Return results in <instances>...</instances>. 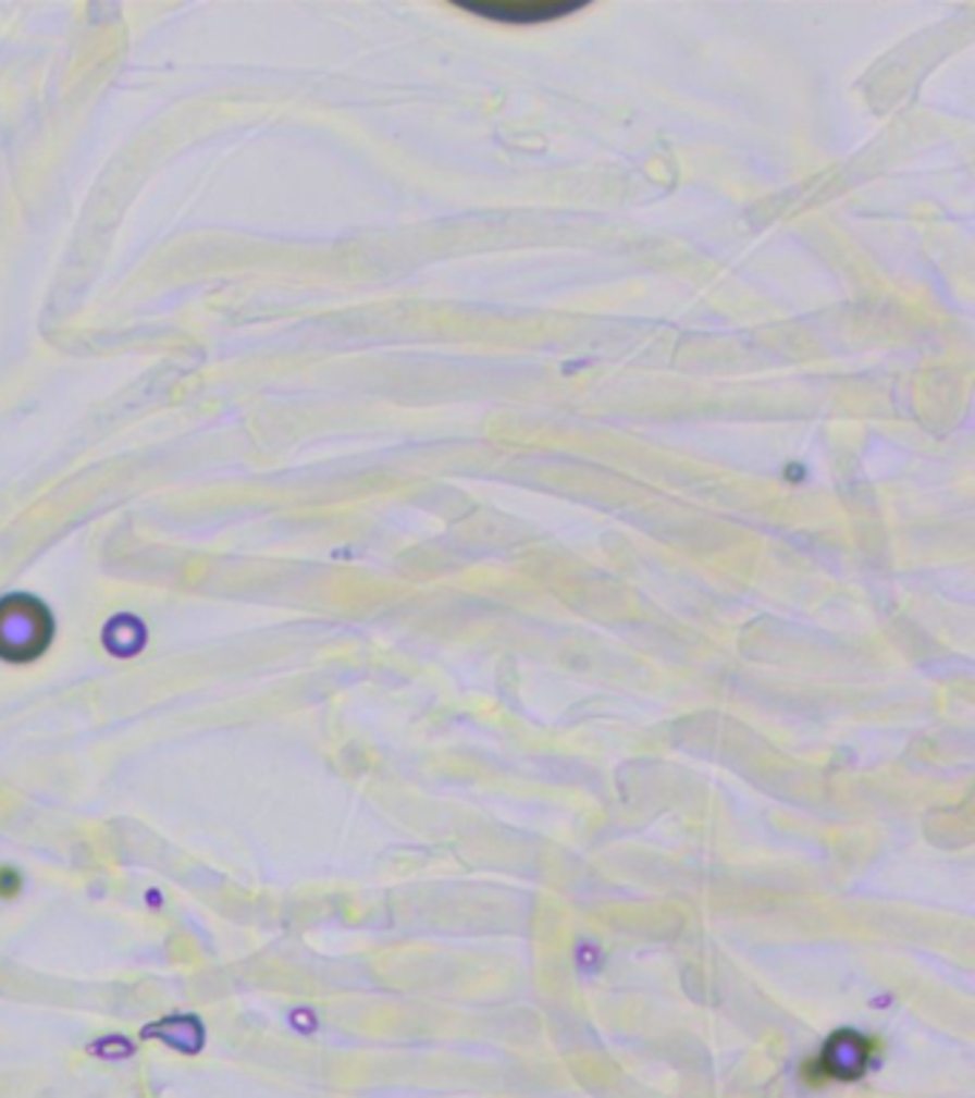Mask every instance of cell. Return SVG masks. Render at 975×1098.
<instances>
[{
	"mask_svg": "<svg viewBox=\"0 0 975 1098\" xmlns=\"http://www.w3.org/2000/svg\"><path fill=\"white\" fill-rule=\"evenodd\" d=\"M3 618H7V621H0V655H7V658L15 661L21 658L29 661V650H26V646L38 644V650L47 646V630L52 632V621H47L52 615H49L47 609H40L38 615H32L29 609H26V615L17 613L21 621H15V615H12V609H9L7 604Z\"/></svg>",
	"mask_w": 975,
	"mask_h": 1098,
	"instance_id": "6da1fadb",
	"label": "cell"
},
{
	"mask_svg": "<svg viewBox=\"0 0 975 1098\" xmlns=\"http://www.w3.org/2000/svg\"><path fill=\"white\" fill-rule=\"evenodd\" d=\"M467 12L498 24H550L555 17L572 15L581 3H461Z\"/></svg>",
	"mask_w": 975,
	"mask_h": 1098,
	"instance_id": "7a4b0ae2",
	"label": "cell"
},
{
	"mask_svg": "<svg viewBox=\"0 0 975 1098\" xmlns=\"http://www.w3.org/2000/svg\"><path fill=\"white\" fill-rule=\"evenodd\" d=\"M867 1041L864 1038L853 1036V1047H844V1038H836L832 1047L824 1052V1064H829V1073H859L864 1070V1061H867Z\"/></svg>",
	"mask_w": 975,
	"mask_h": 1098,
	"instance_id": "3957f363",
	"label": "cell"
},
{
	"mask_svg": "<svg viewBox=\"0 0 975 1098\" xmlns=\"http://www.w3.org/2000/svg\"><path fill=\"white\" fill-rule=\"evenodd\" d=\"M17 890H21V876H17L15 869L0 867V896L12 899V896H17Z\"/></svg>",
	"mask_w": 975,
	"mask_h": 1098,
	"instance_id": "277c9868",
	"label": "cell"
}]
</instances>
